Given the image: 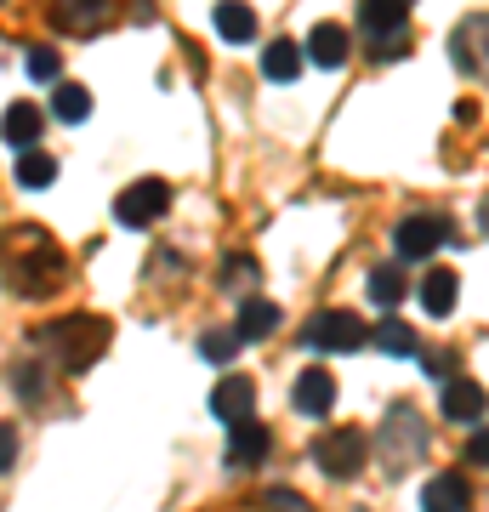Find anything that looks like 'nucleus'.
<instances>
[{
    "instance_id": "1",
    "label": "nucleus",
    "mask_w": 489,
    "mask_h": 512,
    "mask_svg": "<svg viewBox=\"0 0 489 512\" xmlns=\"http://www.w3.org/2000/svg\"><path fill=\"white\" fill-rule=\"evenodd\" d=\"M63 279H69V256L46 239V228H35V222L12 228V256H6V285H12V296L46 302V296H57Z\"/></svg>"
},
{
    "instance_id": "2",
    "label": "nucleus",
    "mask_w": 489,
    "mask_h": 512,
    "mask_svg": "<svg viewBox=\"0 0 489 512\" xmlns=\"http://www.w3.org/2000/svg\"><path fill=\"white\" fill-rule=\"evenodd\" d=\"M46 336H52L57 365L69 370V376H80V370H91L97 359H103V353H109L114 325L103 319V313H69V319H57Z\"/></svg>"
},
{
    "instance_id": "3",
    "label": "nucleus",
    "mask_w": 489,
    "mask_h": 512,
    "mask_svg": "<svg viewBox=\"0 0 489 512\" xmlns=\"http://www.w3.org/2000/svg\"><path fill=\"white\" fill-rule=\"evenodd\" d=\"M376 456L387 461L393 478H404L421 456H427V427H421L416 404H393V410H387V421H381V433H376Z\"/></svg>"
},
{
    "instance_id": "4",
    "label": "nucleus",
    "mask_w": 489,
    "mask_h": 512,
    "mask_svg": "<svg viewBox=\"0 0 489 512\" xmlns=\"http://www.w3.org/2000/svg\"><path fill=\"white\" fill-rule=\"evenodd\" d=\"M359 29L370 35V57H404V40H410V6L404 0H364L359 6Z\"/></svg>"
},
{
    "instance_id": "5",
    "label": "nucleus",
    "mask_w": 489,
    "mask_h": 512,
    "mask_svg": "<svg viewBox=\"0 0 489 512\" xmlns=\"http://www.w3.org/2000/svg\"><path fill=\"white\" fill-rule=\"evenodd\" d=\"M308 456L319 461V473L325 478H359L364 461H370V439H364L359 427H330V433L313 439Z\"/></svg>"
},
{
    "instance_id": "6",
    "label": "nucleus",
    "mask_w": 489,
    "mask_h": 512,
    "mask_svg": "<svg viewBox=\"0 0 489 512\" xmlns=\"http://www.w3.org/2000/svg\"><path fill=\"white\" fill-rule=\"evenodd\" d=\"M302 342L319 348V353H359L364 342H370V325H364L359 313H347V308L313 313L308 325H302Z\"/></svg>"
},
{
    "instance_id": "7",
    "label": "nucleus",
    "mask_w": 489,
    "mask_h": 512,
    "mask_svg": "<svg viewBox=\"0 0 489 512\" xmlns=\"http://www.w3.org/2000/svg\"><path fill=\"white\" fill-rule=\"evenodd\" d=\"M171 211V188L160 177H143V183L120 188V200H114V222L120 228H148V222H160Z\"/></svg>"
},
{
    "instance_id": "8",
    "label": "nucleus",
    "mask_w": 489,
    "mask_h": 512,
    "mask_svg": "<svg viewBox=\"0 0 489 512\" xmlns=\"http://www.w3.org/2000/svg\"><path fill=\"white\" fill-rule=\"evenodd\" d=\"M438 245H461V234H450L444 217H404L399 228H393V251H399L404 262H427Z\"/></svg>"
},
{
    "instance_id": "9",
    "label": "nucleus",
    "mask_w": 489,
    "mask_h": 512,
    "mask_svg": "<svg viewBox=\"0 0 489 512\" xmlns=\"http://www.w3.org/2000/svg\"><path fill=\"white\" fill-rule=\"evenodd\" d=\"M256 410V382L251 376H228V382H217V393H211V416L228 421V427H239V421H251Z\"/></svg>"
},
{
    "instance_id": "10",
    "label": "nucleus",
    "mask_w": 489,
    "mask_h": 512,
    "mask_svg": "<svg viewBox=\"0 0 489 512\" xmlns=\"http://www.w3.org/2000/svg\"><path fill=\"white\" fill-rule=\"evenodd\" d=\"M319 63V69H342L347 57H353V35H347L342 23H313V35H308V52H302V63Z\"/></svg>"
},
{
    "instance_id": "11",
    "label": "nucleus",
    "mask_w": 489,
    "mask_h": 512,
    "mask_svg": "<svg viewBox=\"0 0 489 512\" xmlns=\"http://www.w3.org/2000/svg\"><path fill=\"white\" fill-rule=\"evenodd\" d=\"M438 404H444V416L461 421V427H484V387L472 382V376H450Z\"/></svg>"
},
{
    "instance_id": "12",
    "label": "nucleus",
    "mask_w": 489,
    "mask_h": 512,
    "mask_svg": "<svg viewBox=\"0 0 489 512\" xmlns=\"http://www.w3.org/2000/svg\"><path fill=\"white\" fill-rule=\"evenodd\" d=\"M273 450V433L262 427V421H239V427H228V467H262Z\"/></svg>"
},
{
    "instance_id": "13",
    "label": "nucleus",
    "mask_w": 489,
    "mask_h": 512,
    "mask_svg": "<svg viewBox=\"0 0 489 512\" xmlns=\"http://www.w3.org/2000/svg\"><path fill=\"white\" fill-rule=\"evenodd\" d=\"M290 399H296L302 416H330L336 410V376L330 370H302L296 387H290Z\"/></svg>"
},
{
    "instance_id": "14",
    "label": "nucleus",
    "mask_w": 489,
    "mask_h": 512,
    "mask_svg": "<svg viewBox=\"0 0 489 512\" xmlns=\"http://www.w3.org/2000/svg\"><path fill=\"white\" fill-rule=\"evenodd\" d=\"M421 507H427V512H467V507H472L467 473H438V478H427V490H421Z\"/></svg>"
},
{
    "instance_id": "15",
    "label": "nucleus",
    "mask_w": 489,
    "mask_h": 512,
    "mask_svg": "<svg viewBox=\"0 0 489 512\" xmlns=\"http://www.w3.org/2000/svg\"><path fill=\"white\" fill-rule=\"evenodd\" d=\"M40 126H46V120H40V109H35V103H23V97L0 114V137L18 148V154H29V148L40 143Z\"/></svg>"
},
{
    "instance_id": "16",
    "label": "nucleus",
    "mask_w": 489,
    "mask_h": 512,
    "mask_svg": "<svg viewBox=\"0 0 489 512\" xmlns=\"http://www.w3.org/2000/svg\"><path fill=\"white\" fill-rule=\"evenodd\" d=\"M273 325H279V308H273L268 296H251V302L239 308V319H234V342L239 348H245V342H268Z\"/></svg>"
},
{
    "instance_id": "17",
    "label": "nucleus",
    "mask_w": 489,
    "mask_h": 512,
    "mask_svg": "<svg viewBox=\"0 0 489 512\" xmlns=\"http://www.w3.org/2000/svg\"><path fill=\"white\" fill-rule=\"evenodd\" d=\"M455 296H461V279H455L450 268H427V274H421V308L433 313V319H450Z\"/></svg>"
},
{
    "instance_id": "18",
    "label": "nucleus",
    "mask_w": 489,
    "mask_h": 512,
    "mask_svg": "<svg viewBox=\"0 0 489 512\" xmlns=\"http://www.w3.org/2000/svg\"><path fill=\"white\" fill-rule=\"evenodd\" d=\"M484 29H489L484 12H472V18L455 29V63L467 74H484V52H478V46H484Z\"/></svg>"
},
{
    "instance_id": "19",
    "label": "nucleus",
    "mask_w": 489,
    "mask_h": 512,
    "mask_svg": "<svg viewBox=\"0 0 489 512\" xmlns=\"http://www.w3.org/2000/svg\"><path fill=\"white\" fill-rule=\"evenodd\" d=\"M376 348L387 353V359H410V353H421V336H416V325H404V319H381L376 330Z\"/></svg>"
},
{
    "instance_id": "20",
    "label": "nucleus",
    "mask_w": 489,
    "mask_h": 512,
    "mask_svg": "<svg viewBox=\"0 0 489 512\" xmlns=\"http://www.w3.org/2000/svg\"><path fill=\"white\" fill-rule=\"evenodd\" d=\"M262 74L279 80V86H290V80L302 74V46H296V40H273L268 52H262Z\"/></svg>"
},
{
    "instance_id": "21",
    "label": "nucleus",
    "mask_w": 489,
    "mask_h": 512,
    "mask_svg": "<svg viewBox=\"0 0 489 512\" xmlns=\"http://www.w3.org/2000/svg\"><path fill=\"white\" fill-rule=\"evenodd\" d=\"M52 114L63 120V126H80L91 114V92L86 86H74V80H57V92H52Z\"/></svg>"
},
{
    "instance_id": "22",
    "label": "nucleus",
    "mask_w": 489,
    "mask_h": 512,
    "mask_svg": "<svg viewBox=\"0 0 489 512\" xmlns=\"http://www.w3.org/2000/svg\"><path fill=\"white\" fill-rule=\"evenodd\" d=\"M217 35L234 40V46H245V40L256 35V12L251 6H234V0H222L217 6Z\"/></svg>"
},
{
    "instance_id": "23",
    "label": "nucleus",
    "mask_w": 489,
    "mask_h": 512,
    "mask_svg": "<svg viewBox=\"0 0 489 512\" xmlns=\"http://www.w3.org/2000/svg\"><path fill=\"white\" fill-rule=\"evenodd\" d=\"M404 296H410V279H404L399 268H376V274H370V302H376V308H399Z\"/></svg>"
},
{
    "instance_id": "24",
    "label": "nucleus",
    "mask_w": 489,
    "mask_h": 512,
    "mask_svg": "<svg viewBox=\"0 0 489 512\" xmlns=\"http://www.w3.org/2000/svg\"><path fill=\"white\" fill-rule=\"evenodd\" d=\"M57 177V160L46 154V148H29V154H18V188H46Z\"/></svg>"
},
{
    "instance_id": "25",
    "label": "nucleus",
    "mask_w": 489,
    "mask_h": 512,
    "mask_svg": "<svg viewBox=\"0 0 489 512\" xmlns=\"http://www.w3.org/2000/svg\"><path fill=\"white\" fill-rule=\"evenodd\" d=\"M52 18H57V29H80V35H86V29L103 23V6H91V0H69V6H57Z\"/></svg>"
},
{
    "instance_id": "26",
    "label": "nucleus",
    "mask_w": 489,
    "mask_h": 512,
    "mask_svg": "<svg viewBox=\"0 0 489 512\" xmlns=\"http://www.w3.org/2000/svg\"><path fill=\"white\" fill-rule=\"evenodd\" d=\"M23 69L35 74V80H46V86H57V80H63V52H52V46H29Z\"/></svg>"
},
{
    "instance_id": "27",
    "label": "nucleus",
    "mask_w": 489,
    "mask_h": 512,
    "mask_svg": "<svg viewBox=\"0 0 489 512\" xmlns=\"http://www.w3.org/2000/svg\"><path fill=\"white\" fill-rule=\"evenodd\" d=\"M200 353H205V359H211V365H228V359H234V353H239L234 330H205V336H200Z\"/></svg>"
},
{
    "instance_id": "28",
    "label": "nucleus",
    "mask_w": 489,
    "mask_h": 512,
    "mask_svg": "<svg viewBox=\"0 0 489 512\" xmlns=\"http://www.w3.org/2000/svg\"><path fill=\"white\" fill-rule=\"evenodd\" d=\"M222 285H228V291H234V285H256V262L251 256H228V262H222Z\"/></svg>"
},
{
    "instance_id": "29",
    "label": "nucleus",
    "mask_w": 489,
    "mask_h": 512,
    "mask_svg": "<svg viewBox=\"0 0 489 512\" xmlns=\"http://www.w3.org/2000/svg\"><path fill=\"white\" fill-rule=\"evenodd\" d=\"M12 461H18V433L12 421H0V473H12Z\"/></svg>"
},
{
    "instance_id": "30",
    "label": "nucleus",
    "mask_w": 489,
    "mask_h": 512,
    "mask_svg": "<svg viewBox=\"0 0 489 512\" xmlns=\"http://www.w3.org/2000/svg\"><path fill=\"white\" fill-rule=\"evenodd\" d=\"M12 382H18L23 399H40V365H18L12 370Z\"/></svg>"
},
{
    "instance_id": "31",
    "label": "nucleus",
    "mask_w": 489,
    "mask_h": 512,
    "mask_svg": "<svg viewBox=\"0 0 489 512\" xmlns=\"http://www.w3.org/2000/svg\"><path fill=\"white\" fill-rule=\"evenodd\" d=\"M268 507H273V512H313L296 490H268Z\"/></svg>"
},
{
    "instance_id": "32",
    "label": "nucleus",
    "mask_w": 489,
    "mask_h": 512,
    "mask_svg": "<svg viewBox=\"0 0 489 512\" xmlns=\"http://www.w3.org/2000/svg\"><path fill=\"white\" fill-rule=\"evenodd\" d=\"M467 461H472V467H484V461H489V439H484V427H472V439H467Z\"/></svg>"
}]
</instances>
